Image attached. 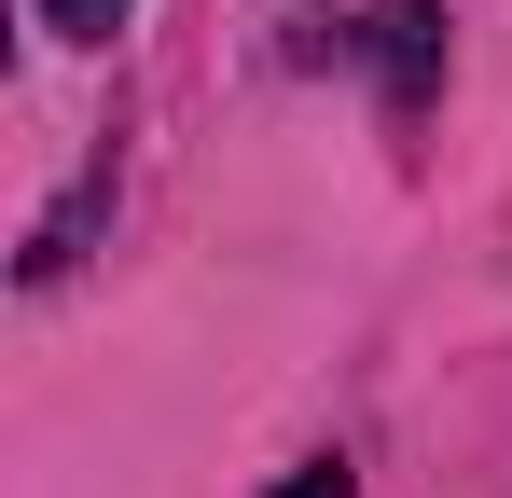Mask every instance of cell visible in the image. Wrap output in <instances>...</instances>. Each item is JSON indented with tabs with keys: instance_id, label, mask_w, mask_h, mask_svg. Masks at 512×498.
Returning a JSON list of instances; mask_svg holds the SVG:
<instances>
[{
	"instance_id": "cell-1",
	"label": "cell",
	"mask_w": 512,
	"mask_h": 498,
	"mask_svg": "<svg viewBox=\"0 0 512 498\" xmlns=\"http://www.w3.org/2000/svg\"><path fill=\"white\" fill-rule=\"evenodd\" d=\"M42 14H56L70 42H111V28H125V0H42Z\"/></svg>"
},
{
	"instance_id": "cell-2",
	"label": "cell",
	"mask_w": 512,
	"mask_h": 498,
	"mask_svg": "<svg viewBox=\"0 0 512 498\" xmlns=\"http://www.w3.org/2000/svg\"><path fill=\"white\" fill-rule=\"evenodd\" d=\"M277 498H360V485H346L333 457H319V471H291V485H277Z\"/></svg>"
}]
</instances>
